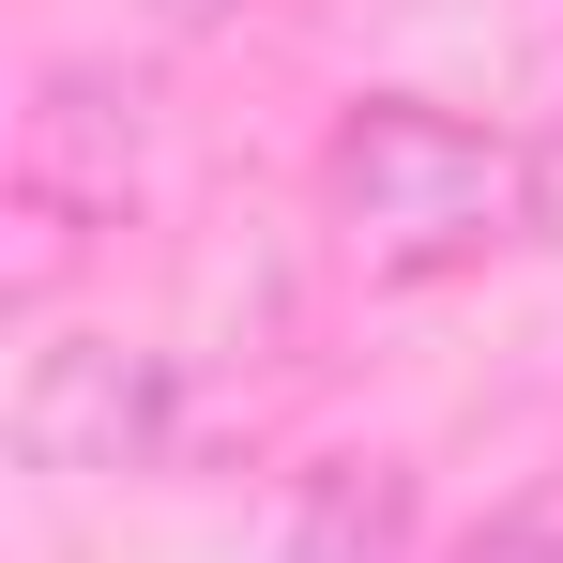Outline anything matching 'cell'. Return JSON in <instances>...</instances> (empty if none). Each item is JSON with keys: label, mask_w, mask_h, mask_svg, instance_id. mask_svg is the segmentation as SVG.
I'll use <instances>...</instances> for the list:
<instances>
[{"label": "cell", "mask_w": 563, "mask_h": 563, "mask_svg": "<svg viewBox=\"0 0 563 563\" xmlns=\"http://www.w3.org/2000/svg\"><path fill=\"white\" fill-rule=\"evenodd\" d=\"M549 229H563V153H549Z\"/></svg>", "instance_id": "7"}, {"label": "cell", "mask_w": 563, "mask_h": 563, "mask_svg": "<svg viewBox=\"0 0 563 563\" xmlns=\"http://www.w3.org/2000/svg\"><path fill=\"white\" fill-rule=\"evenodd\" d=\"M320 229H335L351 275H380V289L472 275V260H503V244L549 229V153L487 137L472 107L366 92L335 137H320Z\"/></svg>", "instance_id": "1"}, {"label": "cell", "mask_w": 563, "mask_h": 563, "mask_svg": "<svg viewBox=\"0 0 563 563\" xmlns=\"http://www.w3.org/2000/svg\"><path fill=\"white\" fill-rule=\"evenodd\" d=\"M184 442V366L137 351V335H46L15 366V457L31 472H168Z\"/></svg>", "instance_id": "3"}, {"label": "cell", "mask_w": 563, "mask_h": 563, "mask_svg": "<svg viewBox=\"0 0 563 563\" xmlns=\"http://www.w3.org/2000/svg\"><path fill=\"white\" fill-rule=\"evenodd\" d=\"M153 31H184V46H213V31H260V15H289V0H137Z\"/></svg>", "instance_id": "6"}, {"label": "cell", "mask_w": 563, "mask_h": 563, "mask_svg": "<svg viewBox=\"0 0 563 563\" xmlns=\"http://www.w3.org/2000/svg\"><path fill=\"white\" fill-rule=\"evenodd\" d=\"M457 563H563V457L533 472L518 503H487V518L457 533Z\"/></svg>", "instance_id": "5"}, {"label": "cell", "mask_w": 563, "mask_h": 563, "mask_svg": "<svg viewBox=\"0 0 563 563\" xmlns=\"http://www.w3.org/2000/svg\"><path fill=\"white\" fill-rule=\"evenodd\" d=\"M396 518H411V472H396V457L305 472V563H380V549H396Z\"/></svg>", "instance_id": "4"}, {"label": "cell", "mask_w": 563, "mask_h": 563, "mask_svg": "<svg viewBox=\"0 0 563 563\" xmlns=\"http://www.w3.org/2000/svg\"><path fill=\"white\" fill-rule=\"evenodd\" d=\"M137 184H153V107H137V77H107V62H46V77H31V107H15L0 289H15V305H62V289H77V260L137 213Z\"/></svg>", "instance_id": "2"}]
</instances>
